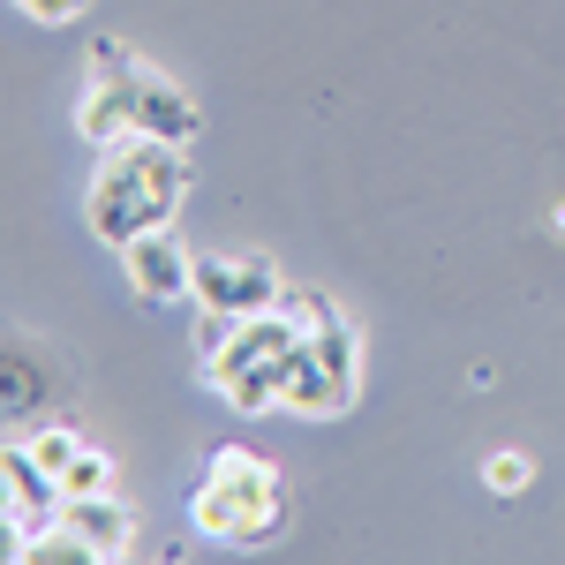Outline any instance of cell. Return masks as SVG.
<instances>
[{"label": "cell", "instance_id": "7c38bea8", "mask_svg": "<svg viewBox=\"0 0 565 565\" xmlns=\"http://www.w3.org/2000/svg\"><path fill=\"white\" fill-rule=\"evenodd\" d=\"M23 445L39 452V460L53 468V476H61V468H68L76 452H84V437H76V423H39V430H23Z\"/></svg>", "mask_w": 565, "mask_h": 565}, {"label": "cell", "instance_id": "52a82bcc", "mask_svg": "<svg viewBox=\"0 0 565 565\" xmlns=\"http://www.w3.org/2000/svg\"><path fill=\"white\" fill-rule=\"evenodd\" d=\"M121 279H129L136 302L167 309V302H189V287H196V257L181 249L174 226H151V234H136L129 249H121Z\"/></svg>", "mask_w": 565, "mask_h": 565}, {"label": "cell", "instance_id": "ba28073f", "mask_svg": "<svg viewBox=\"0 0 565 565\" xmlns=\"http://www.w3.org/2000/svg\"><path fill=\"white\" fill-rule=\"evenodd\" d=\"M61 527L90 551V565H114V558H129V551H136V513L114 498V490H98V498H68V505H61Z\"/></svg>", "mask_w": 565, "mask_h": 565}, {"label": "cell", "instance_id": "9c48e42d", "mask_svg": "<svg viewBox=\"0 0 565 565\" xmlns=\"http://www.w3.org/2000/svg\"><path fill=\"white\" fill-rule=\"evenodd\" d=\"M76 136H84L90 151H114V143H129V136H136L129 90L114 84V76H106V68H90L84 98H76Z\"/></svg>", "mask_w": 565, "mask_h": 565}, {"label": "cell", "instance_id": "7a4b0ae2", "mask_svg": "<svg viewBox=\"0 0 565 565\" xmlns=\"http://www.w3.org/2000/svg\"><path fill=\"white\" fill-rule=\"evenodd\" d=\"M189 521L212 543H264L287 521V482H279L271 460L242 452V445H218L204 460V476H196V490H189Z\"/></svg>", "mask_w": 565, "mask_h": 565}, {"label": "cell", "instance_id": "6da1fadb", "mask_svg": "<svg viewBox=\"0 0 565 565\" xmlns=\"http://www.w3.org/2000/svg\"><path fill=\"white\" fill-rule=\"evenodd\" d=\"M181 196H189V143H159V136H129L114 151H98L84 189V226L121 257L136 234L174 226Z\"/></svg>", "mask_w": 565, "mask_h": 565}, {"label": "cell", "instance_id": "5bb4252c", "mask_svg": "<svg viewBox=\"0 0 565 565\" xmlns=\"http://www.w3.org/2000/svg\"><path fill=\"white\" fill-rule=\"evenodd\" d=\"M15 8H23L31 23H76V15H84V0H15Z\"/></svg>", "mask_w": 565, "mask_h": 565}, {"label": "cell", "instance_id": "4fadbf2b", "mask_svg": "<svg viewBox=\"0 0 565 565\" xmlns=\"http://www.w3.org/2000/svg\"><path fill=\"white\" fill-rule=\"evenodd\" d=\"M482 482H490L498 498H521L527 482H535V460H527V452H490V460H482Z\"/></svg>", "mask_w": 565, "mask_h": 565}, {"label": "cell", "instance_id": "277c9868", "mask_svg": "<svg viewBox=\"0 0 565 565\" xmlns=\"http://www.w3.org/2000/svg\"><path fill=\"white\" fill-rule=\"evenodd\" d=\"M53 399H68L61 354L31 332H8V348H0V415H8V430H39L53 415Z\"/></svg>", "mask_w": 565, "mask_h": 565}, {"label": "cell", "instance_id": "30bf717a", "mask_svg": "<svg viewBox=\"0 0 565 565\" xmlns=\"http://www.w3.org/2000/svg\"><path fill=\"white\" fill-rule=\"evenodd\" d=\"M287 407L295 415H340V407H354V392L340 377H324L309 362V348H295V362H287Z\"/></svg>", "mask_w": 565, "mask_h": 565}, {"label": "cell", "instance_id": "8992f818", "mask_svg": "<svg viewBox=\"0 0 565 565\" xmlns=\"http://www.w3.org/2000/svg\"><path fill=\"white\" fill-rule=\"evenodd\" d=\"M0 498H8V521H15V527H8V558H15L31 535H45V527L61 521V505H68L61 476L45 468V460L31 452V445H23V437L0 452Z\"/></svg>", "mask_w": 565, "mask_h": 565}, {"label": "cell", "instance_id": "3957f363", "mask_svg": "<svg viewBox=\"0 0 565 565\" xmlns=\"http://www.w3.org/2000/svg\"><path fill=\"white\" fill-rule=\"evenodd\" d=\"M90 68H106L114 84L129 90L136 136H159V143H196V129H204V106H196V98H189V90H181L167 68L136 61V53H121V45H90Z\"/></svg>", "mask_w": 565, "mask_h": 565}, {"label": "cell", "instance_id": "5b68a950", "mask_svg": "<svg viewBox=\"0 0 565 565\" xmlns=\"http://www.w3.org/2000/svg\"><path fill=\"white\" fill-rule=\"evenodd\" d=\"M189 302L204 317H264V309L287 302V287H279V264L271 257H196Z\"/></svg>", "mask_w": 565, "mask_h": 565}, {"label": "cell", "instance_id": "8fae6325", "mask_svg": "<svg viewBox=\"0 0 565 565\" xmlns=\"http://www.w3.org/2000/svg\"><path fill=\"white\" fill-rule=\"evenodd\" d=\"M61 490H68V498H98V490H114V460H106L98 445H84V452L61 468Z\"/></svg>", "mask_w": 565, "mask_h": 565}]
</instances>
